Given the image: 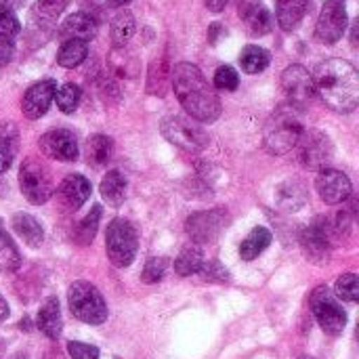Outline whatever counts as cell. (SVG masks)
<instances>
[{"label":"cell","mask_w":359,"mask_h":359,"mask_svg":"<svg viewBox=\"0 0 359 359\" xmlns=\"http://www.w3.org/2000/svg\"><path fill=\"white\" fill-rule=\"evenodd\" d=\"M313 76L316 95L339 114H349L359 103V74L345 59L322 61Z\"/></svg>","instance_id":"7a4b0ae2"},{"label":"cell","mask_w":359,"mask_h":359,"mask_svg":"<svg viewBox=\"0 0 359 359\" xmlns=\"http://www.w3.org/2000/svg\"><path fill=\"white\" fill-rule=\"evenodd\" d=\"M269 61H271L269 53L257 44H248L240 53V65L246 74H261L263 69H267Z\"/></svg>","instance_id":"f546056e"},{"label":"cell","mask_w":359,"mask_h":359,"mask_svg":"<svg viewBox=\"0 0 359 359\" xmlns=\"http://www.w3.org/2000/svg\"><path fill=\"white\" fill-rule=\"evenodd\" d=\"M200 273H202V278H204L206 282H227V280H229V273H227L225 267H223L221 263H217V261H208V263L204 261Z\"/></svg>","instance_id":"b9f144b4"},{"label":"cell","mask_w":359,"mask_h":359,"mask_svg":"<svg viewBox=\"0 0 359 359\" xmlns=\"http://www.w3.org/2000/svg\"><path fill=\"white\" fill-rule=\"evenodd\" d=\"M301 359H309V358H301Z\"/></svg>","instance_id":"816d5d0a"},{"label":"cell","mask_w":359,"mask_h":359,"mask_svg":"<svg viewBox=\"0 0 359 359\" xmlns=\"http://www.w3.org/2000/svg\"><path fill=\"white\" fill-rule=\"evenodd\" d=\"M160 130L168 143L187 154H200L210 143L208 133L189 116H168L162 120Z\"/></svg>","instance_id":"277c9868"},{"label":"cell","mask_w":359,"mask_h":359,"mask_svg":"<svg viewBox=\"0 0 359 359\" xmlns=\"http://www.w3.org/2000/svg\"><path fill=\"white\" fill-rule=\"evenodd\" d=\"M69 311L84 324L99 326L107 320V305L90 282H74L67 290Z\"/></svg>","instance_id":"5b68a950"},{"label":"cell","mask_w":359,"mask_h":359,"mask_svg":"<svg viewBox=\"0 0 359 359\" xmlns=\"http://www.w3.org/2000/svg\"><path fill=\"white\" fill-rule=\"evenodd\" d=\"M130 0H107V4L109 6H124V4H128Z\"/></svg>","instance_id":"c3c4849f"},{"label":"cell","mask_w":359,"mask_h":359,"mask_svg":"<svg viewBox=\"0 0 359 359\" xmlns=\"http://www.w3.org/2000/svg\"><path fill=\"white\" fill-rule=\"evenodd\" d=\"M15 55V46H13V40H6V38H0V67L11 63Z\"/></svg>","instance_id":"ee69618b"},{"label":"cell","mask_w":359,"mask_h":359,"mask_svg":"<svg viewBox=\"0 0 359 359\" xmlns=\"http://www.w3.org/2000/svg\"><path fill=\"white\" fill-rule=\"evenodd\" d=\"M166 269H168V259L164 257H154L145 263V269L141 273V280L145 284H156L160 282L164 276H166Z\"/></svg>","instance_id":"f35d334b"},{"label":"cell","mask_w":359,"mask_h":359,"mask_svg":"<svg viewBox=\"0 0 359 359\" xmlns=\"http://www.w3.org/2000/svg\"><path fill=\"white\" fill-rule=\"evenodd\" d=\"M80 99H82V90L78 84L74 82H67V84H61L57 90H55V99L57 101V107L63 111V114H74L80 105Z\"/></svg>","instance_id":"e575fe53"},{"label":"cell","mask_w":359,"mask_h":359,"mask_svg":"<svg viewBox=\"0 0 359 359\" xmlns=\"http://www.w3.org/2000/svg\"><path fill=\"white\" fill-rule=\"evenodd\" d=\"M8 359H27L25 355H13V358H8Z\"/></svg>","instance_id":"f907efd6"},{"label":"cell","mask_w":359,"mask_h":359,"mask_svg":"<svg viewBox=\"0 0 359 359\" xmlns=\"http://www.w3.org/2000/svg\"><path fill=\"white\" fill-rule=\"evenodd\" d=\"M316 187H318L320 198L326 204H343L351 198V191H353L349 177L337 168H330V166H326L318 172Z\"/></svg>","instance_id":"5bb4252c"},{"label":"cell","mask_w":359,"mask_h":359,"mask_svg":"<svg viewBox=\"0 0 359 359\" xmlns=\"http://www.w3.org/2000/svg\"><path fill=\"white\" fill-rule=\"evenodd\" d=\"M347 2L345 0H326L316 25V38L322 44L339 42L347 32Z\"/></svg>","instance_id":"30bf717a"},{"label":"cell","mask_w":359,"mask_h":359,"mask_svg":"<svg viewBox=\"0 0 359 359\" xmlns=\"http://www.w3.org/2000/svg\"><path fill=\"white\" fill-rule=\"evenodd\" d=\"M334 240L328 229V219L326 217H316L309 225L301 229V246L307 255L309 261L313 263H326L330 259V248Z\"/></svg>","instance_id":"4fadbf2b"},{"label":"cell","mask_w":359,"mask_h":359,"mask_svg":"<svg viewBox=\"0 0 359 359\" xmlns=\"http://www.w3.org/2000/svg\"><path fill=\"white\" fill-rule=\"evenodd\" d=\"M19 189L29 204L34 206L46 204L50 196L55 194V181H53L48 166L36 158L23 160L19 168Z\"/></svg>","instance_id":"8992f818"},{"label":"cell","mask_w":359,"mask_h":359,"mask_svg":"<svg viewBox=\"0 0 359 359\" xmlns=\"http://www.w3.org/2000/svg\"><path fill=\"white\" fill-rule=\"evenodd\" d=\"M21 267V255L13 238L0 229V273H13Z\"/></svg>","instance_id":"1f68e13d"},{"label":"cell","mask_w":359,"mask_h":359,"mask_svg":"<svg viewBox=\"0 0 359 359\" xmlns=\"http://www.w3.org/2000/svg\"><path fill=\"white\" fill-rule=\"evenodd\" d=\"M135 27H137V23H135V17H133V13L130 11H126V8H120L116 15H114V19H111V42H114V48H124L126 44H128V40L133 38V34H135Z\"/></svg>","instance_id":"484cf974"},{"label":"cell","mask_w":359,"mask_h":359,"mask_svg":"<svg viewBox=\"0 0 359 359\" xmlns=\"http://www.w3.org/2000/svg\"><path fill=\"white\" fill-rule=\"evenodd\" d=\"M19 151V128L15 122H0V172L13 166Z\"/></svg>","instance_id":"cb8c5ba5"},{"label":"cell","mask_w":359,"mask_h":359,"mask_svg":"<svg viewBox=\"0 0 359 359\" xmlns=\"http://www.w3.org/2000/svg\"><path fill=\"white\" fill-rule=\"evenodd\" d=\"M271 240H273V236H271L269 229H265V227H255V229L250 231V236L240 244V257H242V261H255L263 250L269 248Z\"/></svg>","instance_id":"4316f807"},{"label":"cell","mask_w":359,"mask_h":359,"mask_svg":"<svg viewBox=\"0 0 359 359\" xmlns=\"http://www.w3.org/2000/svg\"><path fill=\"white\" fill-rule=\"evenodd\" d=\"M282 88L288 97V105L297 107L299 111L305 109L313 97H316V86H313V76L309 74L307 67L294 63L288 65L282 74Z\"/></svg>","instance_id":"8fae6325"},{"label":"cell","mask_w":359,"mask_h":359,"mask_svg":"<svg viewBox=\"0 0 359 359\" xmlns=\"http://www.w3.org/2000/svg\"><path fill=\"white\" fill-rule=\"evenodd\" d=\"M6 2H8V0H6Z\"/></svg>","instance_id":"f5cc1de1"},{"label":"cell","mask_w":359,"mask_h":359,"mask_svg":"<svg viewBox=\"0 0 359 359\" xmlns=\"http://www.w3.org/2000/svg\"><path fill=\"white\" fill-rule=\"evenodd\" d=\"M309 307H311V313L318 320L320 328L326 334L339 337L345 330V326H347V313L341 307V303L334 299V294L330 292L328 286H318L311 292Z\"/></svg>","instance_id":"ba28073f"},{"label":"cell","mask_w":359,"mask_h":359,"mask_svg":"<svg viewBox=\"0 0 359 359\" xmlns=\"http://www.w3.org/2000/svg\"><path fill=\"white\" fill-rule=\"evenodd\" d=\"M6 318H8V305H6V301L0 297V322L6 320Z\"/></svg>","instance_id":"7dc6e473"},{"label":"cell","mask_w":359,"mask_h":359,"mask_svg":"<svg viewBox=\"0 0 359 359\" xmlns=\"http://www.w3.org/2000/svg\"><path fill=\"white\" fill-rule=\"evenodd\" d=\"M61 34L67 36V40L74 38V40H84L86 42V40H90V38L97 36V21L88 13H82V11L80 13H74V15H69L63 21Z\"/></svg>","instance_id":"603a6c76"},{"label":"cell","mask_w":359,"mask_h":359,"mask_svg":"<svg viewBox=\"0 0 359 359\" xmlns=\"http://www.w3.org/2000/svg\"><path fill=\"white\" fill-rule=\"evenodd\" d=\"M273 198H276V206L286 210V212H297L305 206L307 202V187L301 179H286L282 183H278L276 191H273Z\"/></svg>","instance_id":"ac0fdd59"},{"label":"cell","mask_w":359,"mask_h":359,"mask_svg":"<svg viewBox=\"0 0 359 359\" xmlns=\"http://www.w3.org/2000/svg\"><path fill=\"white\" fill-rule=\"evenodd\" d=\"M303 130L305 126L301 120V111L292 105H282L271 114V118L265 124V149L273 156H284L297 147Z\"/></svg>","instance_id":"3957f363"},{"label":"cell","mask_w":359,"mask_h":359,"mask_svg":"<svg viewBox=\"0 0 359 359\" xmlns=\"http://www.w3.org/2000/svg\"><path fill=\"white\" fill-rule=\"evenodd\" d=\"M11 227H13V231L27 246H32V248L42 246V242H44V229H42V225L32 215H27V212H15L13 219H11Z\"/></svg>","instance_id":"44dd1931"},{"label":"cell","mask_w":359,"mask_h":359,"mask_svg":"<svg viewBox=\"0 0 359 359\" xmlns=\"http://www.w3.org/2000/svg\"><path fill=\"white\" fill-rule=\"evenodd\" d=\"M67 353L74 359H99V349L86 343L69 341L67 343Z\"/></svg>","instance_id":"7bdbcfd3"},{"label":"cell","mask_w":359,"mask_h":359,"mask_svg":"<svg viewBox=\"0 0 359 359\" xmlns=\"http://www.w3.org/2000/svg\"><path fill=\"white\" fill-rule=\"evenodd\" d=\"M221 34H225V29H223L221 23H212V25L208 27V40H210L212 44H217V40H219Z\"/></svg>","instance_id":"f6af8a7d"},{"label":"cell","mask_w":359,"mask_h":359,"mask_svg":"<svg viewBox=\"0 0 359 359\" xmlns=\"http://www.w3.org/2000/svg\"><path fill=\"white\" fill-rule=\"evenodd\" d=\"M215 86H217L219 90H227V93L236 90V88L240 86V76H238V72H236L231 65H221V67L215 72Z\"/></svg>","instance_id":"ab89813d"},{"label":"cell","mask_w":359,"mask_h":359,"mask_svg":"<svg viewBox=\"0 0 359 359\" xmlns=\"http://www.w3.org/2000/svg\"><path fill=\"white\" fill-rule=\"evenodd\" d=\"M99 191H101V198L118 208L124 198H126V179L118 172V170H109L103 179H101V185H99Z\"/></svg>","instance_id":"d4e9b609"},{"label":"cell","mask_w":359,"mask_h":359,"mask_svg":"<svg viewBox=\"0 0 359 359\" xmlns=\"http://www.w3.org/2000/svg\"><path fill=\"white\" fill-rule=\"evenodd\" d=\"M227 2H229V0H204L206 8L212 11V13H221V11L227 6Z\"/></svg>","instance_id":"bcb514c9"},{"label":"cell","mask_w":359,"mask_h":359,"mask_svg":"<svg viewBox=\"0 0 359 359\" xmlns=\"http://www.w3.org/2000/svg\"><path fill=\"white\" fill-rule=\"evenodd\" d=\"M240 17L252 36H265L273 29V17L261 0L240 2Z\"/></svg>","instance_id":"e0dca14e"},{"label":"cell","mask_w":359,"mask_h":359,"mask_svg":"<svg viewBox=\"0 0 359 359\" xmlns=\"http://www.w3.org/2000/svg\"><path fill=\"white\" fill-rule=\"evenodd\" d=\"M337 297L347 301V303H358L359 301V278L355 273H343L337 280Z\"/></svg>","instance_id":"74e56055"},{"label":"cell","mask_w":359,"mask_h":359,"mask_svg":"<svg viewBox=\"0 0 359 359\" xmlns=\"http://www.w3.org/2000/svg\"><path fill=\"white\" fill-rule=\"evenodd\" d=\"M170 84L189 118L196 122H215L221 116V99L202 69L194 63L181 61L170 69Z\"/></svg>","instance_id":"6da1fadb"},{"label":"cell","mask_w":359,"mask_h":359,"mask_svg":"<svg viewBox=\"0 0 359 359\" xmlns=\"http://www.w3.org/2000/svg\"><path fill=\"white\" fill-rule=\"evenodd\" d=\"M57 194H59V200L65 208L78 210L90 198V183L82 175H67L61 181Z\"/></svg>","instance_id":"d6986e66"},{"label":"cell","mask_w":359,"mask_h":359,"mask_svg":"<svg viewBox=\"0 0 359 359\" xmlns=\"http://www.w3.org/2000/svg\"><path fill=\"white\" fill-rule=\"evenodd\" d=\"M297 149H299V162L309 170L326 168L332 158V151H334L328 135L322 130H316V128L303 130V135L297 143Z\"/></svg>","instance_id":"9c48e42d"},{"label":"cell","mask_w":359,"mask_h":359,"mask_svg":"<svg viewBox=\"0 0 359 359\" xmlns=\"http://www.w3.org/2000/svg\"><path fill=\"white\" fill-rule=\"evenodd\" d=\"M38 330L48 337L50 341H57L61 337V328H63V320H61V309H59V301L55 297L46 299L44 305L38 311Z\"/></svg>","instance_id":"ffe728a7"},{"label":"cell","mask_w":359,"mask_h":359,"mask_svg":"<svg viewBox=\"0 0 359 359\" xmlns=\"http://www.w3.org/2000/svg\"><path fill=\"white\" fill-rule=\"evenodd\" d=\"M111 151H114V143L107 135H93L88 141H86V162L90 166H105L111 158Z\"/></svg>","instance_id":"83f0119b"},{"label":"cell","mask_w":359,"mask_h":359,"mask_svg":"<svg viewBox=\"0 0 359 359\" xmlns=\"http://www.w3.org/2000/svg\"><path fill=\"white\" fill-rule=\"evenodd\" d=\"M40 149L46 158L57 162H74L78 158V141L67 128H53L42 135Z\"/></svg>","instance_id":"9a60e30c"},{"label":"cell","mask_w":359,"mask_h":359,"mask_svg":"<svg viewBox=\"0 0 359 359\" xmlns=\"http://www.w3.org/2000/svg\"><path fill=\"white\" fill-rule=\"evenodd\" d=\"M170 80V69H168V63H166V57L158 59L151 63L149 67V76H147V90L151 95H164L166 93V84Z\"/></svg>","instance_id":"836d02e7"},{"label":"cell","mask_w":359,"mask_h":359,"mask_svg":"<svg viewBox=\"0 0 359 359\" xmlns=\"http://www.w3.org/2000/svg\"><path fill=\"white\" fill-rule=\"evenodd\" d=\"M44 359H63V355L59 353V351H55V349H50L48 353H46V358Z\"/></svg>","instance_id":"681fc988"},{"label":"cell","mask_w":359,"mask_h":359,"mask_svg":"<svg viewBox=\"0 0 359 359\" xmlns=\"http://www.w3.org/2000/svg\"><path fill=\"white\" fill-rule=\"evenodd\" d=\"M137 248H139V238L135 225L122 217L114 219L107 225V233H105V250L109 261L116 267H128L137 257Z\"/></svg>","instance_id":"52a82bcc"},{"label":"cell","mask_w":359,"mask_h":359,"mask_svg":"<svg viewBox=\"0 0 359 359\" xmlns=\"http://www.w3.org/2000/svg\"><path fill=\"white\" fill-rule=\"evenodd\" d=\"M55 90H57V82L50 80V78L32 84L25 90L23 99H21V111H23V116L27 120L42 118L48 111V107H50V103L55 99Z\"/></svg>","instance_id":"2e32d148"},{"label":"cell","mask_w":359,"mask_h":359,"mask_svg":"<svg viewBox=\"0 0 359 359\" xmlns=\"http://www.w3.org/2000/svg\"><path fill=\"white\" fill-rule=\"evenodd\" d=\"M204 265V255L198 246H185L181 250V255L177 257L175 261V271L181 276V278H187V276H194V273H200Z\"/></svg>","instance_id":"4dcf8cb0"},{"label":"cell","mask_w":359,"mask_h":359,"mask_svg":"<svg viewBox=\"0 0 359 359\" xmlns=\"http://www.w3.org/2000/svg\"><path fill=\"white\" fill-rule=\"evenodd\" d=\"M99 219H101V206H93V210L76 225V231H74V242L80 244V246H88L95 236H97V229H99Z\"/></svg>","instance_id":"d6a6232c"},{"label":"cell","mask_w":359,"mask_h":359,"mask_svg":"<svg viewBox=\"0 0 359 359\" xmlns=\"http://www.w3.org/2000/svg\"><path fill=\"white\" fill-rule=\"evenodd\" d=\"M86 57H88V44H86L84 40H74V38H69V40H65L63 46L59 48V53H57V63H59L61 67L72 69V67H78Z\"/></svg>","instance_id":"f1b7e54d"},{"label":"cell","mask_w":359,"mask_h":359,"mask_svg":"<svg viewBox=\"0 0 359 359\" xmlns=\"http://www.w3.org/2000/svg\"><path fill=\"white\" fill-rule=\"evenodd\" d=\"M109 69L118 78H135L137 76V61L126 55L122 48H116L109 57Z\"/></svg>","instance_id":"d590c367"},{"label":"cell","mask_w":359,"mask_h":359,"mask_svg":"<svg viewBox=\"0 0 359 359\" xmlns=\"http://www.w3.org/2000/svg\"><path fill=\"white\" fill-rule=\"evenodd\" d=\"M63 8H65V0H38L32 8V17L34 21L50 23L63 13Z\"/></svg>","instance_id":"8d00e7d4"},{"label":"cell","mask_w":359,"mask_h":359,"mask_svg":"<svg viewBox=\"0 0 359 359\" xmlns=\"http://www.w3.org/2000/svg\"><path fill=\"white\" fill-rule=\"evenodd\" d=\"M19 32H21V23H19V19L15 17L13 8L0 6V38L13 40Z\"/></svg>","instance_id":"60d3db41"},{"label":"cell","mask_w":359,"mask_h":359,"mask_svg":"<svg viewBox=\"0 0 359 359\" xmlns=\"http://www.w3.org/2000/svg\"><path fill=\"white\" fill-rule=\"evenodd\" d=\"M227 225H229V212L225 208H212V210L194 212L187 219L185 229L196 244H210L221 236V231Z\"/></svg>","instance_id":"7c38bea8"},{"label":"cell","mask_w":359,"mask_h":359,"mask_svg":"<svg viewBox=\"0 0 359 359\" xmlns=\"http://www.w3.org/2000/svg\"><path fill=\"white\" fill-rule=\"evenodd\" d=\"M309 0H276V19L284 32H292L299 27L307 13Z\"/></svg>","instance_id":"7402d4cb"}]
</instances>
